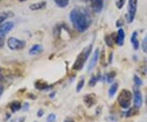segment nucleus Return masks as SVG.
<instances>
[{
    "label": "nucleus",
    "instance_id": "1",
    "mask_svg": "<svg viewBox=\"0 0 147 122\" xmlns=\"http://www.w3.org/2000/svg\"><path fill=\"white\" fill-rule=\"evenodd\" d=\"M69 19L74 29L80 33L86 31L92 21L89 12L84 7L79 6L70 11Z\"/></svg>",
    "mask_w": 147,
    "mask_h": 122
},
{
    "label": "nucleus",
    "instance_id": "2",
    "mask_svg": "<svg viewBox=\"0 0 147 122\" xmlns=\"http://www.w3.org/2000/svg\"><path fill=\"white\" fill-rule=\"evenodd\" d=\"M92 50V44L91 43L88 46H86L85 48L82 50V52L79 53L74 63L72 68L74 70H79L84 67V64L87 62V60L90 56Z\"/></svg>",
    "mask_w": 147,
    "mask_h": 122
},
{
    "label": "nucleus",
    "instance_id": "3",
    "mask_svg": "<svg viewBox=\"0 0 147 122\" xmlns=\"http://www.w3.org/2000/svg\"><path fill=\"white\" fill-rule=\"evenodd\" d=\"M131 98H132V94L131 91H129L128 89H123L118 97V102L119 103V106L124 109L128 108L131 105Z\"/></svg>",
    "mask_w": 147,
    "mask_h": 122
},
{
    "label": "nucleus",
    "instance_id": "4",
    "mask_svg": "<svg viewBox=\"0 0 147 122\" xmlns=\"http://www.w3.org/2000/svg\"><path fill=\"white\" fill-rule=\"evenodd\" d=\"M137 1L138 0H128L127 13V23H131L134 21V18H135L137 10Z\"/></svg>",
    "mask_w": 147,
    "mask_h": 122
},
{
    "label": "nucleus",
    "instance_id": "5",
    "mask_svg": "<svg viewBox=\"0 0 147 122\" xmlns=\"http://www.w3.org/2000/svg\"><path fill=\"white\" fill-rule=\"evenodd\" d=\"M7 46L11 50H21L26 46V43L19 39L10 37L7 39Z\"/></svg>",
    "mask_w": 147,
    "mask_h": 122
},
{
    "label": "nucleus",
    "instance_id": "6",
    "mask_svg": "<svg viewBox=\"0 0 147 122\" xmlns=\"http://www.w3.org/2000/svg\"><path fill=\"white\" fill-rule=\"evenodd\" d=\"M14 27V23L12 21H6L3 22L0 25V36L3 39L5 37L6 35L11 30H12V28Z\"/></svg>",
    "mask_w": 147,
    "mask_h": 122
},
{
    "label": "nucleus",
    "instance_id": "7",
    "mask_svg": "<svg viewBox=\"0 0 147 122\" xmlns=\"http://www.w3.org/2000/svg\"><path fill=\"white\" fill-rule=\"evenodd\" d=\"M133 104L137 108H140L142 105V95L141 91L137 89L136 87L133 89Z\"/></svg>",
    "mask_w": 147,
    "mask_h": 122
},
{
    "label": "nucleus",
    "instance_id": "8",
    "mask_svg": "<svg viewBox=\"0 0 147 122\" xmlns=\"http://www.w3.org/2000/svg\"><path fill=\"white\" fill-rule=\"evenodd\" d=\"M99 56H100V53H99V48H96L93 53V55L92 57V59L90 60L88 66V71H91L94 68V66H96V64L98 61L99 58Z\"/></svg>",
    "mask_w": 147,
    "mask_h": 122
},
{
    "label": "nucleus",
    "instance_id": "9",
    "mask_svg": "<svg viewBox=\"0 0 147 122\" xmlns=\"http://www.w3.org/2000/svg\"><path fill=\"white\" fill-rule=\"evenodd\" d=\"M91 2V5H92V8L94 11L95 12L99 13L102 11L103 8V1L102 0H90Z\"/></svg>",
    "mask_w": 147,
    "mask_h": 122
},
{
    "label": "nucleus",
    "instance_id": "10",
    "mask_svg": "<svg viewBox=\"0 0 147 122\" xmlns=\"http://www.w3.org/2000/svg\"><path fill=\"white\" fill-rule=\"evenodd\" d=\"M84 102L88 107H91L92 106L95 105L96 103V96L94 94H89L84 97Z\"/></svg>",
    "mask_w": 147,
    "mask_h": 122
},
{
    "label": "nucleus",
    "instance_id": "11",
    "mask_svg": "<svg viewBox=\"0 0 147 122\" xmlns=\"http://www.w3.org/2000/svg\"><path fill=\"white\" fill-rule=\"evenodd\" d=\"M124 39H125L124 30L120 28L116 34V43L119 46H123L124 43Z\"/></svg>",
    "mask_w": 147,
    "mask_h": 122
},
{
    "label": "nucleus",
    "instance_id": "12",
    "mask_svg": "<svg viewBox=\"0 0 147 122\" xmlns=\"http://www.w3.org/2000/svg\"><path fill=\"white\" fill-rule=\"evenodd\" d=\"M13 16V14L10 12H0V25L6 20L7 18L11 17V16ZM3 46V38L0 36V48Z\"/></svg>",
    "mask_w": 147,
    "mask_h": 122
},
{
    "label": "nucleus",
    "instance_id": "13",
    "mask_svg": "<svg viewBox=\"0 0 147 122\" xmlns=\"http://www.w3.org/2000/svg\"><path fill=\"white\" fill-rule=\"evenodd\" d=\"M137 35H138L137 32L133 31L131 35V39H130L131 44H132V47H133V48H134L135 50L139 49V46H140V45H139V41H138V39H137Z\"/></svg>",
    "mask_w": 147,
    "mask_h": 122
},
{
    "label": "nucleus",
    "instance_id": "14",
    "mask_svg": "<svg viewBox=\"0 0 147 122\" xmlns=\"http://www.w3.org/2000/svg\"><path fill=\"white\" fill-rule=\"evenodd\" d=\"M47 5V3L45 1H41V2H38V3H33L30 6V9L32 11H37L40 10L44 8Z\"/></svg>",
    "mask_w": 147,
    "mask_h": 122
},
{
    "label": "nucleus",
    "instance_id": "15",
    "mask_svg": "<svg viewBox=\"0 0 147 122\" xmlns=\"http://www.w3.org/2000/svg\"><path fill=\"white\" fill-rule=\"evenodd\" d=\"M116 42V35L112 33L110 35H108L105 37V43L109 46V47H113L114 42Z\"/></svg>",
    "mask_w": 147,
    "mask_h": 122
},
{
    "label": "nucleus",
    "instance_id": "16",
    "mask_svg": "<svg viewBox=\"0 0 147 122\" xmlns=\"http://www.w3.org/2000/svg\"><path fill=\"white\" fill-rule=\"evenodd\" d=\"M42 50V47L40 44H34L30 48V49L29 53H30V55H35V54H38V53H40Z\"/></svg>",
    "mask_w": 147,
    "mask_h": 122
},
{
    "label": "nucleus",
    "instance_id": "17",
    "mask_svg": "<svg viewBox=\"0 0 147 122\" xmlns=\"http://www.w3.org/2000/svg\"><path fill=\"white\" fill-rule=\"evenodd\" d=\"M21 108V103L20 102L15 101L12 102L10 104V109L12 112H16L19 111Z\"/></svg>",
    "mask_w": 147,
    "mask_h": 122
},
{
    "label": "nucleus",
    "instance_id": "18",
    "mask_svg": "<svg viewBox=\"0 0 147 122\" xmlns=\"http://www.w3.org/2000/svg\"><path fill=\"white\" fill-rule=\"evenodd\" d=\"M35 87H36L38 89H40V90H43V89H47L48 85L46 82H44L43 80H38L36 83H35Z\"/></svg>",
    "mask_w": 147,
    "mask_h": 122
},
{
    "label": "nucleus",
    "instance_id": "19",
    "mask_svg": "<svg viewBox=\"0 0 147 122\" xmlns=\"http://www.w3.org/2000/svg\"><path fill=\"white\" fill-rule=\"evenodd\" d=\"M53 1L59 7H62V8L67 7L69 2V0H53Z\"/></svg>",
    "mask_w": 147,
    "mask_h": 122
},
{
    "label": "nucleus",
    "instance_id": "20",
    "mask_svg": "<svg viewBox=\"0 0 147 122\" xmlns=\"http://www.w3.org/2000/svg\"><path fill=\"white\" fill-rule=\"evenodd\" d=\"M117 89H118V83H114L113 85L110 86V89H109V96H110V98L114 97V95L115 94Z\"/></svg>",
    "mask_w": 147,
    "mask_h": 122
},
{
    "label": "nucleus",
    "instance_id": "21",
    "mask_svg": "<svg viewBox=\"0 0 147 122\" xmlns=\"http://www.w3.org/2000/svg\"><path fill=\"white\" fill-rule=\"evenodd\" d=\"M138 109L139 108H137V107H133V108H131L129 111H127L126 113V117H134L138 114Z\"/></svg>",
    "mask_w": 147,
    "mask_h": 122
},
{
    "label": "nucleus",
    "instance_id": "22",
    "mask_svg": "<svg viewBox=\"0 0 147 122\" xmlns=\"http://www.w3.org/2000/svg\"><path fill=\"white\" fill-rule=\"evenodd\" d=\"M99 78H100V76H99V75H97V76H96V75H93V76L91 78L89 83H88L89 86H91V87H93V86H95L96 84V82L99 80Z\"/></svg>",
    "mask_w": 147,
    "mask_h": 122
},
{
    "label": "nucleus",
    "instance_id": "23",
    "mask_svg": "<svg viewBox=\"0 0 147 122\" xmlns=\"http://www.w3.org/2000/svg\"><path fill=\"white\" fill-rule=\"evenodd\" d=\"M115 71H110V73H108L107 75H106V80H107V82L108 83H111L114 79H115Z\"/></svg>",
    "mask_w": 147,
    "mask_h": 122
},
{
    "label": "nucleus",
    "instance_id": "24",
    "mask_svg": "<svg viewBox=\"0 0 147 122\" xmlns=\"http://www.w3.org/2000/svg\"><path fill=\"white\" fill-rule=\"evenodd\" d=\"M142 50L144 53H147V35L144 37L143 40H142Z\"/></svg>",
    "mask_w": 147,
    "mask_h": 122
},
{
    "label": "nucleus",
    "instance_id": "25",
    "mask_svg": "<svg viewBox=\"0 0 147 122\" xmlns=\"http://www.w3.org/2000/svg\"><path fill=\"white\" fill-rule=\"evenodd\" d=\"M133 81H134V83H135V85H136V86H141V85H142V84H143V82H142V80L139 78V76H137V75H134V77H133Z\"/></svg>",
    "mask_w": 147,
    "mask_h": 122
},
{
    "label": "nucleus",
    "instance_id": "26",
    "mask_svg": "<svg viewBox=\"0 0 147 122\" xmlns=\"http://www.w3.org/2000/svg\"><path fill=\"white\" fill-rule=\"evenodd\" d=\"M125 2H126V0H118V1L116 2V6H117V7H118L119 9H122L123 7L125 4Z\"/></svg>",
    "mask_w": 147,
    "mask_h": 122
},
{
    "label": "nucleus",
    "instance_id": "27",
    "mask_svg": "<svg viewBox=\"0 0 147 122\" xmlns=\"http://www.w3.org/2000/svg\"><path fill=\"white\" fill-rule=\"evenodd\" d=\"M84 85V79H82V80H79V82L78 83L77 88H76V91H77V92H79V91H80L81 89H83Z\"/></svg>",
    "mask_w": 147,
    "mask_h": 122
},
{
    "label": "nucleus",
    "instance_id": "28",
    "mask_svg": "<svg viewBox=\"0 0 147 122\" xmlns=\"http://www.w3.org/2000/svg\"><path fill=\"white\" fill-rule=\"evenodd\" d=\"M6 77V73H5V70L3 68H2L1 66H0V81H2V80H3L5 79Z\"/></svg>",
    "mask_w": 147,
    "mask_h": 122
},
{
    "label": "nucleus",
    "instance_id": "29",
    "mask_svg": "<svg viewBox=\"0 0 147 122\" xmlns=\"http://www.w3.org/2000/svg\"><path fill=\"white\" fill-rule=\"evenodd\" d=\"M55 120H56V115L55 114H50L47 117V122H53Z\"/></svg>",
    "mask_w": 147,
    "mask_h": 122
},
{
    "label": "nucleus",
    "instance_id": "30",
    "mask_svg": "<svg viewBox=\"0 0 147 122\" xmlns=\"http://www.w3.org/2000/svg\"><path fill=\"white\" fill-rule=\"evenodd\" d=\"M42 115H43V112H42V110H39L38 112V117H42Z\"/></svg>",
    "mask_w": 147,
    "mask_h": 122
},
{
    "label": "nucleus",
    "instance_id": "31",
    "mask_svg": "<svg viewBox=\"0 0 147 122\" xmlns=\"http://www.w3.org/2000/svg\"><path fill=\"white\" fill-rule=\"evenodd\" d=\"M101 57H102V59H101V64L104 65V61H105V57H104V52H102V54H101Z\"/></svg>",
    "mask_w": 147,
    "mask_h": 122
},
{
    "label": "nucleus",
    "instance_id": "32",
    "mask_svg": "<svg viewBox=\"0 0 147 122\" xmlns=\"http://www.w3.org/2000/svg\"><path fill=\"white\" fill-rule=\"evenodd\" d=\"M3 86L0 85V96L3 94Z\"/></svg>",
    "mask_w": 147,
    "mask_h": 122
},
{
    "label": "nucleus",
    "instance_id": "33",
    "mask_svg": "<svg viewBox=\"0 0 147 122\" xmlns=\"http://www.w3.org/2000/svg\"><path fill=\"white\" fill-rule=\"evenodd\" d=\"M64 122H74V121L73 119H71V118H67V119H66V120H65Z\"/></svg>",
    "mask_w": 147,
    "mask_h": 122
},
{
    "label": "nucleus",
    "instance_id": "34",
    "mask_svg": "<svg viewBox=\"0 0 147 122\" xmlns=\"http://www.w3.org/2000/svg\"><path fill=\"white\" fill-rule=\"evenodd\" d=\"M112 56H113V53H111L110 55V59H109V61H110L109 62H110V63H111V61H112Z\"/></svg>",
    "mask_w": 147,
    "mask_h": 122
},
{
    "label": "nucleus",
    "instance_id": "35",
    "mask_svg": "<svg viewBox=\"0 0 147 122\" xmlns=\"http://www.w3.org/2000/svg\"><path fill=\"white\" fill-rule=\"evenodd\" d=\"M146 103H147V95H146Z\"/></svg>",
    "mask_w": 147,
    "mask_h": 122
},
{
    "label": "nucleus",
    "instance_id": "36",
    "mask_svg": "<svg viewBox=\"0 0 147 122\" xmlns=\"http://www.w3.org/2000/svg\"><path fill=\"white\" fill-rule=\"evenodd\" d=\"M20 1H25V0H20Z\"/></svg>",
    "mask_w": 147,
    "mask_h": 122
},
{
    "label": "nucleus",
    "instance_id": "37",
    "mask_svg": "<svg viewBox=\"0 0 147 122\" xmlns=\"http://www.w3.org/2000/svg\"><path fill=\"white\" fill-rule=\"evenodd\" d=\"M0 2H1V0H0Z\"/></svg>",
    "mask_w": 147,
    "mask_h": 122
}]
</instances>
